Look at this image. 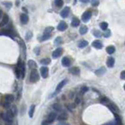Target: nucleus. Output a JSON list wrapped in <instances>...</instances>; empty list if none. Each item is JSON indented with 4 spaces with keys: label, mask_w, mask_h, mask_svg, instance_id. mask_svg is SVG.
I'll return each mask as SVG.
<instances>
[{
    "label": "nucleus",
    "mask_w": 125,
    "mask_h": 125,
    "mask_svg": "<svg viewBox=\"0 0 125 125\" xmlns=\"http://www.w3.org/2000/svg\"><path fill=\"white\" fill-rule=\"evenodd\" d=\"M40 80V75H39L38 71L36 69H32L30 74V82L36 83Z\"/></svg>",
    "instance_id": "nucleus-2"
},
{
    "label": "nucleus",
    "mask_w": 125,
    "mask_h": 125,
    "mask_svg": "<svg viewBox=\"0 0 125 125\" xmlns=\"http://www.w3.org/2000/svg\"><path fill=\"white\" fill-rule=\"evenodd\" d=\"M14 116H15V115L13 114V112H12L11 109H8L6 113H3L2 115V119H3L6 122H7V123H11V122L13 121Z\"/></svg>",
    "instance_id": "nucleus-1"
},
{
    "label": "nucleus",
    "mask_w": 125,
    "mask_h": 125,
    "mask_svg": "<svg viewBox=\"0 0 125 125\" xmlns=\"http://www.w3.org/2000/svg\"><path fill=\"white\" fill-rule=\"evenodd\" d=\"M105 125H117L116 123H109V124H105Z\"/></svg>",
    "instance_id": "nucleus-49"
},
{
    "label": "nucleus",
    "mask_w": 125,
    "mask_h": 125,
    "mask_svg": "<svg viewBox=\"0 0 125 125\" xmlns=\"http://www.w3.org/2000/svg\"><path fill=\"white\" fill-rule=\"evenodd\" d=\"M100 27H101V28L102 29V30L105 31L108 28V23H106V22H105V21L102 22V23L100 24Z\"/></svg>",
    "instance_id": "nucleus-34"
},
{
    "label": "nucleus",
    "mask_w": 125,
    "mask_h": 125,
    "mask_svg": "<svg viewBox=\"0 0 125 125\" xmlns=\"http://www.w3.org/2000/svg\"><path fill=\"white\" fill-rule=\"evenodd\" d=\"M106 106L109 108V109L111 110V111L113 112V113H119L120 110H119V108L116 106V105H115L114 103H112L111 102H109L108 104L106 105Z\"/></svg>",
    "instance_id": "nucleus-3"
},
{
    "label": "nucleus",
    "mask_w": 125,
    "mask_h": 125,
    "mask_svg": "<svg viewBox=\"0 0 125 125\" xmlns=\"http://www.w3.org/2000/svg\"><path fill=\"white\" fill-rule=\"evenodd\" d=\"M0 35L1 36H9L11 38H13V32L11 31L8 30V29H4L2 30L1 32H0Z\"/></svg>",
    "instance_id": "nucleus-13"
},
{
    "label": "nucleus",
    "mask_w": 125,
    "mask_h": 125,
    "mask_svg": "<svg viewBox=\"0 0 125 125\" xmlns=\"http://www.w3.org/2000/svg\"><path fill=\"white\" fill-rule=\"evenodd\" d=\"M80 101H81L80 98L79 96H77L76 98V99H75V104L76 105H79L80 103Z\"/></svg>",
    "instance_id": "nucleus-43"
},
{
    "label": "nucleus",
    "mask_w": 125,
    "mask_h": 125,
    "mask_svg": "<svg viewBox=\"0 0 125 125\" xmlns=\"http://www.w3.org/2000/svg\"><path fill=\"white\" fill-rule=\"evenodd\" d=\"M69 72L72 73V74H73V75L79 76L80 73V68L78 67H72V68H70Z\"/></svg>",
    "instance_id": "nucleus-16"
},
{
    "label": "nucleus",
    "mask_w": 125,
    "mask_h": 125,
    "mask_svg": "<svg viewBox=\"0 0 125 125\" xmlns=\"http://www.w3.org/2000/svg\"><path fill=\"white\" fill-rule=\"evenodd\" d=\"M88 90V88L87 87H83L81 88V93L82 94H84V93H86Z\"/></svg>",
    "instance_id": "nucleus-44"
},
{
    "label": "nucleus",
    "mask_w": 125,
    "mask_h": 125,
    "mask_svg": "<svg viewBox=\"0 0 125 125\" xmlns=\"http://www.w3.org/2000/svg\"><path fill=\"white\" fill-rule=\"evenodd\" d=\"M56 118H57V114H56L55 112H50V113L49 114L46 121H47L49 123H52V122L55 121Z\"/></svg>",
    "instance_id": "nucleus-10"
},
{
    "label": "nucleus",
    "mask_w": 125,
    "mask_h": 125,
    "mask_svg": "<svg viewBox=\"0 0 125 125\" xmlns=\"http://www.w3.org/2000/svg\"><path fill=\"white\" fill-rule=\"evenodd\" d=\"M109 102V100L107 98H102L101 99V103H102L103 105H106L108 104V102Z\"/></svg>",
    "instance_id": "nucleus-38"
},
{
    "label": "nucleus",
    "mask_w": 125,
    "mask_h": 125,
    "mask_svg": "<svg viewBox=\"0 0 125 125\" xmlns=\"http://www.w3.org/2000/svg\"><path fill=\"white\" fill-rule=\"evenodd\" d=\"M81 2H89V0H80Z\"/></svg>",
    "instance_id": "nucleus-50"
},
{
    "label": "nucleus",
    "mask_w": 125,
    "mask_h": 125,
    "mask_svg": "<svg viewBox=\"0 0 125 125\" xmlns=\"http://www.w3.org/2000/svg\"><path fill=\"white\" fill-rule=\"evenodd\" d=\"M40 63L43 65H47L50 63V58H43L40 61Z\"/></svg>",
    "instance_id": "nucleus-29"
},
{
    "label": "nucleus",
    "mask_w": 125,
    "mask_h": 125,
    "mask_svg": "<svg viewBox=\"0 0 125 125\" xmlns=\"http://www.w3.org/2000/svg\"><path fill=\"white\" fill-rule=\"evenodd\" d=\"M2 12L1 9H0V18H1V17H2Z\"/></svg>",
    "instance_id": "nucleus-51"
},
{
    "label": "nucleus",
    "mask_w": 125,
    "mask_h": 125,
    "mask_svg": "<svg viewBox=\"0 0 125 125\" xmlns=\"http://www.w3.org/2000/svg\"><path fill=\"white\" fill-rule=\"evenodd\" d=\"M24 75H25V66H24V64L23 63L21 67V79H24Z\"/></svg>",
    "instance_id": "nucleus-30"
},
{
    "label": "nucleus",
    "mask_w": 125,
    "mask_h": 125,
    "mask_svg": "<svg viewBox=\"0 0 125 125\" xmlns=\"http://www.w3.org/2000/svg\"><path fill=\"white\" fill-rule=\"evenodd\" d=\"M67 82H68L67 80H62V82H60V83L58 84L57 87H56V91H57V92L60 91V90H62V88L66 84V83H67Z\"/></svg>",
    "instance_id": "nucleus-14"
},
{
    "label": "nucleus",
    "mask_w": 125,
    "mask_h": 125,
    "mask_svg": "<svg viewBox=\"0 0 125 125\" xmlns=\"http://www.w3.org/2000/svg\"><path fill=\"white\" fill-rule=\"evenodd\" d=\"M59 125H68V124H59Z\"/></svg>",
    "instance_id": "nucleus-52"
},
{
    "label": "nucleus",
    "mask_w": 125,
    "mask_h": 125,
    "mask_svg": "<svg viewBox=\"0 0 125 125\" xmlns=\"http://www.w3.org/2000/svg\"><path fill=\"white\" fill-rule=\"evenodd\" d=\"M28 65L29 68H31V69H36V67H37V64H36L35 61H33V60H29L28 62Z\"/></svg>",
    "instance_id": "nucleus-19"
},
{
    "label": "nucleus",
    "mask_w": 125,
    "mask_h": 125,
    "mask_svg": "<svg viewBox=\"0 0 125 125\" xmlns=\"http://www.w3.org/2000/svg\"><path fill=\"white\" fill-rule=\"evenodd\" d=\"M62 37H57L55 39V40H54V44L56 46H58V45H61V44L62 43Z\"/></svg>",
    "instance_id": "nucleus-31"
},
{
    "label": "nucleus",
    "mask_w": 125,
    "mask_h": 125,
    "mask_svg": "<svg viewBox=\"0 0 125 125\" xmlns=\"http://www.w3.org/2000/svg\"><path fill=\"white\" fill-rule=\"evenodd\" d=\"M115 117H116V123L117 124V125H121V120L120 118V116L117 115V113H113Z\"/></svg>",
    "instance_id": "nucleus-37"
},
{
    "label": "nucleus",
    "mask_w": 125,
    "mask_h": 125,
    "mask_svg": "<svg viewBox=\"0 0 125 125\" xmlns=\"http://www.w3.org/2000/svg\"><path fill=\"white\" fill-rule=\"evenodd\" d=\"M91 5L93 6H98L99 5V0H91Z\"/></svg>",
    "instance_id": "nucleus-39"
},
{
    "label": "nucleus",
    "mask_w": 125,
    "mask_h": 125,
    "mask_svg": "<svg viewBox=\"0 0 125 125\" xmlns=\"http://www.w3.org/2000/svg\"><path fill=\"white\" fill-rule=\"evenodd\" d=\"M115 50H116V49H115L113 46H107V48H106V52L109 54H113L115 52Z\"/></svg>",
    "instance_id": "nucleus-24"
},
{
    "label": "nucleus",
    "mask_w": 125,
    "mask_h": 125,
    "mask_svg": "<svg viewBox=\"0 0 125 125\" xmlns=\"http://www.w3.org/2000/svg\"><path fill=\"white\" fill-rule=\"evenodd\" d=\"M69 12H70V8L68 6H66L64 8V9H62V12L60 13V15L62 18H66L68 16V14H69Z\"/></svg>",
    "instance_id": "nucleus-6"
},
{
    "label": "nucleus",
    "mask_w": 125,
    "mask_h": 125,
    "mask_svg": "<svg viewBox=\"0 0 125 125\" xmlns=\"http://www.w3.org/2000/svg\"><path fill=\"white\" fill-rule=\"evenodd\" d=\"M115 64V59L112 57H109L107 58L106 61V65L109 68H112Z\"/></svg>",
    "instance_id": "nucleus-11"
},
{
    "label": "nucleus",
    "mask_w": 125,
    "mask_h": 125,
    "mask_svg": "<svg viewBox=\"0 0 125 125\" xmlns=\"http://www.w3.org/2000/svg\"><path fill=\"white\" fill-rule=\"evenodd\" d=\"M10 104L11 103H9V102H5L4 103L2 104V106H3L4 108H6V109H9V108L10 107Z\"/></svg>",
    "instance_id": "nucleus-42"
},
{
    "label": "nucleus",
    "mask_w": 125,
    "mask_h": 125,
    "mask_svg": "<svg viewBox=\"0 0 125 125\" xmlns=\"http://www.w3.org/2000/svg\"><path fill=\"white\" fill-rule=\"evenodd\" d=\"M35 109H36V105H31L30 109H29V111H28V116H29L30 118H32V117H33L34 112H35Z\"/></svg>",
    "instance_id": "nucleus-22"
},
{
    "label": "nucleus",
    "mask_w": 125,
    "mask_h": 125,
    "mask_svg": "<svg viewBox=\"0 0 125 125\" xmlns=\"http://www.w3.org/2000/svg\"><path fill=\"white\" fill-rule=\"evenodd\" d=\"M20 20H21V22L23 24H26L28 22V16L27 15L26 13H22V14H21Z\"/></svg>",
    "instance_id": "nucleus-12"
},
{
    "label": "nucleus",
    "mask_w": 125,
    "mask_h": 125,
    "mask_svg": "<svg viewBox=\"0 0 125 125\" xmlns=\"http://www.w3.org/2000/svg\"><path fill=\"white\" fill-rule=\"evenodd\" d=\"M87 45H88V42L84 40H80L79 42V43H78V46H79L80 48H83V47H85V46H87Z\"/></svg>",
    "instance_id": "nucleus-23"
},
{
    "label": "nucleus",
    "mask_w": 125,
    "mask_h": 125,
    "mask_svg": "<svg viewBox=\"0 0 125 125\" xmlns=\"http://www.w3.org/2000/svg\"><path fill=\"white\" fill-rule=\"evenodd\" d=\"M121 78L122 80H125V71H122L121 73Z\"/></svg>",
    "instance_id": "nucleus-45"
},
{
    "label": "nucleus",
    "mask_w": 125,
    "mask_h": 125,
    "mask_svg": "<svg viewBox=\"0 0 125 125\" xmlns=\"http://www.w3.org/2000/svg\"><path fill=\"white\" fill-rule=\"evenodd\" d=\"M53 30H54L53 27H47V28H46L45 31H44V32H46V33H50Z\"/></svg>",
    "instance_id": "nucleus-40"
},
{
    "label": "nucleus",
    "mask_w": 125,
    "mask_h": 125,
    "mask_svg": "<svg viewBox=\"0 0 125 125\" xmlns=\"http://www.w3.org/2000/svg\"><path fill=\"white\" fill-rule=\"evenodd\" d=\"M124 90H125V85H124Z\"/></svg>",
    "instance_id": "nucleus-53"
},
{
    "label": "nucleus",
    "mask_w": 125,
    "mask_h": 125,
    "mask_svg": "<svg viewBox=\"0 0 125 125\" xmlns=\"http://www.w3.org/2000/svg\"><path fill=\"white\" fill-rule=\"evenodd\" d=\"M80 24V20L77 18H73L72 20V26L73 27H77Z\"/></svg>",
    "instance_id": "nucleus-25"
},
{
    "label": "nucleus",
    "mask_w": 125,
    "mask_h": 125,
    "mask_svg": "<svg viewBox=\"0 0 125 125\" xmlns=\"http://www.w3.org/2000/svg\"><path fill=\"white\" fill-rule=\"evenodd\" d=\"M31 37H32V32L30 31H27V33H26V36H25V40L27 41H28V40H30Z\"/></svg>",
    "instance_id": "nucleus-32"
},
{
    "label": "nucleus",
    "mask_w": 125,
    "mask_h": 125,
    "mask_svg": "<svg viewBox=\"0 0 125 125\" xmlns=\"http://www.w3.org/2000/svg\"><path fill=\"white\" fill-rule=\"evenodd\" d=\"M62 53H63V49L62 47H58V48H57L53 52L52 57L54 58H59V57H61V56H62Z\"/></svg>",
    "instance_id": "nucleus-5"
},
{
    "label": "nucleus",
    "mask_w": 125,
    "mask_h": 125,
    "mask_svg": "<svg viewBox=\"0 0 125 125\" xmlns=\"http://www.w3.org/2000/svg\"><path fill=\"white\" fill-rule=\"evenodd\" d=\"M92 46L96 49H102L103 45H102V42L99 40H95L92 43Z\"/></svg>",
    "instance_id": "nucleus-15"
},
{
    "label": "nucleus",
    "mask_w": 125,
    "mask_h": 125,
    "mask_svg": "<svg viewBox=\"0 0 125 125\" xmlns=\"http://www.w3.org/2000/svg\"><path fill=\"white\" fill-rule=\"evenodd\" d=\"M9 16H8V15H6V14H5V15H4L3 17H2V20L1 24H0V25H1V26L6 25V24H7L9 23Z\"/></svg>",
    "instance_id": "nucleus-18"
},
{
    "label": "nucleus",
    "mask_w": 125,
    "mask_h": 125,
    "mask_svg": "<svg viewBox=\"0 0 125 125\" xmlns=\"http://www.w3.org/2000/svg\"><path fill=\"white\" fill-rule=\"evenodd\" d=\"M91 16H92L91 11H90V10L85 11L84 13H83V15H82V20H83V22H87L90 19V18H91Z\"/></svg>",
    "instance_id": "nucleus-4"
},
{
    "label": "nucleus",
    "mask_w": 125,
    "mask_h": 125,
    "mask_svg": "<svg viewBox=\"0 0 125 125\" xmlns=\"http://www.w3.org/2000/svg\"><path fill=\"white\" fill-rule=\"evenodd\" d=\"M68 114L66 113V112H62V113H61L59 116H58V121H66V120L68 119Z\"/></svg>",
    "instance_id": "nucleus-20"
},
{
    "label": "nucleus",
    "mask_w": 125,
    "mask_h": 125,
    "mask_svg": "<svg viewBox=\"0 0 125 125\" xmlns=\"http://www.w3.org/2000/svg\"><path fill=\"white\" fill-rule=\"evenodd\" d=\"M51 37V36H50V33H46V32H44L43 34V36H42L41 39H40V41H45V40H49Z\"/></svg>",
    "instance_id": "nucleus-26"
},
{
    "label": "nucleus",
    "mask_w": 125,
    "mask_h": 125,
    "mask_svg": "<svg viewBox=\"0 0 125 125\" xmlns=\"http://www.w3.org/2000/svg\"><path fill=\"white\" fill-rule=\"evenodd\" d=\"M87 31H88L87 27L85 25L81 26V28H80V33L81 34V35H85V34L87 32Z\"/></svg>",
    "instance_id": "nucleus-27"
},
{
    "label": "nucleus",
    "mask_w": 125,
    "mask_h": 125,
    "mask_svg": "<svg viewBox=\"0 0 125 125\" xmlns=\"http://www.w3.org/2000/svg\"><path fill=\"white\" fill-rule=\"evenodd\" d=\"M2 3L4 4V6L6 7L7 9H9L12 7V6H13V4H12V2H3Z\"/></svg>",
    "instance_id": "nucleus-36"
},
{
    "label": "nucleus",
    "mask_w": 125,
    "mask_h": 125,
    "mask_svg": "<svg viewBox=\"0 0 125 125\" xmlns=\"http://www.w3.org/2000/svg\"><path fill=\"white\" fill-rule=\"evenodd\" d=\"M14 100V97L13 95L12 94H7L6 97H5V102H9V103H12Z\"/></svg>",
    "instance_id": "nucleus-21"
},
{
    "label": "nucleus",
    "mask_w": 125,
    "mask_h": 125,
    "mask_svg": "<svg viewBox=\"0 0 125 125\" xmlns=\"http://www.w3.org/2000/svg\"><path fill=\"white\" fill-rule=\"evenodd\" d=\"M54 3L58 7H62L64 4L63 0H54Z\"/></svg>",
    "instance_id": "nucleus-33"
},
{
    "label": "nucleus",
    "mask_w": 125,
    "mask_h": 125,
    "mask_svg": "<svg viewBox=\"0 0 125 125\" xmlns=\"http://www.w3.org/2000/svg\"><path fill=\"white\" fill-rule=\"evenodd\" d=\"M53 109H54L56 112H61L62 111V106H61V105L58 104V103H55V104L53 105Z\"/></svg>",
    "instance_id": "nucleus-28"
},
{
    "label": "nucleus",
    "mask_w": 125,
    "mask_h": 125,
    "mask_svg": "<svg viewBox=\"0 0 125 125\" xmlns=\"http://www.w3.org/2000/svg\"><path fill=\"white\" fill-rule=\"evenodd\" d=\"M67 28H68V25L65 21H61L59 23V24L58 25V29L60 31H63L66 30Z\"/></svg>",
    "instance_id": "nucleus-8"
},
{
    "label": "nucleus",
    "mask_w": 125,
    "mask_h": 125,
    "mask_svg": "<svg viewBox=\"0 0 125 125\" xmlns=\"http://www.w3.org/2000/svg\"><path fill=\"white\" fill-rule=\"evenodd\" d=\"M49 124V122L47 121H43V123H42V125H48Z\"/></svg>",
    "instance_id": "nucleus-47"
},
{
    "label": "nucleus",
    "mask_w": 125,
    "mask_h": 125,
    "mask_svg": "<svg viewBox=\"0 0 125 125\" xmlns=\"http://www.w3.org/2000/svg\"><path fill=\"white\" fill-rule=\"evenodd\" d=\"M105 72H106V69H105V68L104 67H102L100 68L99 69H98L95 71V74H96L97 76H103Z\"/></svg>",
    "instance_id": "nucleus-17"
},
{
    "label": "nucleus",
    "mask_w": 125,
    "mask_h": 125,
    "mask_svg": "<svg viewBox=\"0 0 125 125\" xmlns=\"http://www.w3.org/2000/svg\"><path fill=\"white\" fill-rule=\"evenodd\" d=\"M93 34H94V36H96V37H98V38L102 37V34L101 31H99L98 30H94V31H93Z\"/></svg>",
    "instance_id": "nucleus-35"
},
{
    "label": "nucleus",
    "mask_w": 125,
    "mask_h": 125,
    "mask_svg": "<svg viewBox=\"0 0 125 125\" xmlns=\"http://www.w3.org/2000/svg\"><path fill=\"white\" fill-rule=\"evenodd\" d=\"M40 74L43 79H46V78L48 76V74H49L48 68L47 67H42L40 68Z\"/></svg>",
    "instance_id": "nucleus-7"
},
{
    "label": "nucleus",
    "mask_w": 125,
    "mask_h": 125,
    "mask_svg": "<svg viewBox=\"0 0 125 125\" xmlns=\"http://www.w3.org/2000/svg\"><path fill=\"white\" fill-rule=\"evenodd\" d=\"M110 34H111L110 31H106V32L104 34V36H105V38H108V37H109V36H110Z\"/></svg>",
    "instance_id": "nucleus-46"
},
{
    "label": "nucleus",
    "mask_w": 125,
    "mask_h": 125,
    "mask_svg": "<svg viewBox=\"0 0 125 125\" xmlns=\"http://www.w3.org/2000/svg\"><path fill=\"white\" fill-rule=\"evenodd\" d=\"M11 110H12V112H13V114L16 116L17 113H18V109H17V107L15 105H13V106L11 107Z\"/></svg>",
    "instance_id": "nucleus-41"
},
{
    "label": "nucleus",
    "mask_w": 125,
    "mask_h": 125,
    "mask_svg": "<svg viewBox=\"0 0 125 125\" xmlns=\"http://www.w3.org/2000/svg\"><path fill=\"white\" fill-rule=\"evenodd\" d=\"M62 65L64 67H68L71 65V61L67 57H64L62 60Z\"/></svg>",
    "instance_id": "nucleus-9"
},
{
    "label": "nucleus",
    "mask_w": 125,
    "mask_h": 125,
    "mask_svg": "<svg viewBox=\"0 0 125 125\" xmlns=\"http://www.w3.org/2000/svg\"><path fill=\"white\" fill-rule=\"evenodd\" d=\"M35 52L36 54V55H39V52H40V49L37 48V49H36L35 50Z\"/></svg>",
    "instance_id": "nucleus-48"
}]
</instances>
